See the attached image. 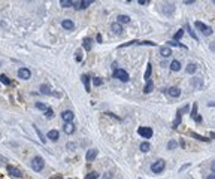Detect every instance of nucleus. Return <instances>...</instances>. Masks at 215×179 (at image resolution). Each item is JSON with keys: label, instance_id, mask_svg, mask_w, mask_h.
<instances>
[{"label": "nucleus", "instance_id": "1", "mask_svg": "<svg viewBox=\"0 0 215 179\" xmlns=\"http://www.w3.org/2000/svg\"><path fill=\"white\" fill-rule=\"evenodd\" d=\"M43 166H45V161H43V158L42 157H35V158L32 160V169L35 170V172H40L42 169H43Z\"/></svg>", "mask_w": 215, "mask_h": 179}, {"label": "nucleus", "instance_id": "2", "mask_svg": "<svg viewBox=\"0 0 215 179\" xmlns=\"http://www.w3.org/2000/svg\"><path fill=\"white\" fill-rule=\"evenodd\" d=\"M114 78H116V79H119V81H123V82H127V81H129V73H127L126 70H123V69H115V72H114Z\"/></svg>", "mask_w": 215, "mask_h": 179}, {"label": "nucleus", "instance_id": "3", "mask_svg": "<svg viewBox=\"0 0 215 179\" xmlns=\"http://www.w3.org/2000/svg\"><path fill=\"white\" fill-rule=\"evenodd\" d=\"M164 167H166V163H164L163 160H157V161H154V164L151 166V170H152L154 173H161V172L164 170Z\"/></svg>", "mask_w": 215, "mask_h": 179}, {"label": "nucleus", "instance_id": "4", "mask_svg": "<svg viewBox=\"0 0 215 179\" xmlns=\"http://www.w3.org/2000/svg\"><path fill=\"white\" fill-rule=\"evenodd\" d=\"M137 133L140 134L142 137H145V139H151L152 137V128H150V127H140L137 130Z\"/></svg>", "mask_w": 215, "mask_h": 179}, {"label": "nucleus", "instance_id": "5", "mask_svg": "<svg viewBox=\"0 0 215 179\" xmlns=\"http://www.w3.org/2000/svg\"><path fill=\"white\" fill-rule=\"evenodd\" d=\"M6 169H8V173L12 176V178H15V179H21L22 178V173H21V170H18L17 167H14V166H6Z\"/></svg>", "mask_w": 215, "mask_h": 179}, {"label": "nucleus", "instance_id": "6", "mask_svg": "<svg viewBox=\"0 0 215 179\" xmlns=\"http://www.w3.org/2000/svg\"><path fill=\"white\" fill-rule=\"evenodd\" d=\"M196 27H197V29H199L203 34H206V36H209V34L212 33V30H211V29L205 24V22H202V21H196Z\"/></svg>", "mask_w": 215, "mask_h": 179}, {"label": "nucleus", "instance_id": "7", "mask_svg": "<svg viewBox=\"0 0 215 179\" xmlns=\"http://www.w3.org/2000/svg\"><path fill=\"white\" fill-rule=\"evenodd\" d=\"M61 118L66 121V122H72L73 121V118H75V114L72 110H64L63 114H61Z\"/></svg>", "mask_w": 215, "mask_h": 179}, {"label": "nucleus", "instance_id": "8", "mask_svg": "<svg viewBox=\"0 0 215 179\" xmlns=\"http://www.w3.org/2000/svg\"><path fill=\"white\" fill-rule=\"evenodd\" d=\"M18 76H19L21 79H30L32 73H30L29 69H26V67H21V69L18 70Z\"/></svg>", "mask_w": 215, "mask_h": 179}, {"label": "nucleus", "instance_id": "9", "mask_svg": "<svg viewBox=\"0 0 215 179\" xmlns=\"http://www.w3.org/2000/svg\"><path fill=\"white\" fill-rule=\"evenodd\" d=\"M97 154H99L97 149H88V152H87V155H85L87 161H94V158L97 157Z\"/></svg>", "mask_w": 215, "mask_h": 179}, {"label": "nucleus", "instance_id": "10", "mask_svg": "<svg viewBox=\"0 0 215 179\" xmlns=\"http://www.w3.org/2000/svg\"><path fill=\"white\" fill-rule=\"evenodd\" d=\"M61 26H63V29H66V30H73V29H75L73 21H70V19H63V21H61Z\"/></svg>", "mask_w": 215, "mask_h": 179}, {"label": "nucleus", "instance_id": "11", "mask_svg": "<svg viewBox=\"0 0 215 179\" xmlns=\"http://www.w3.org/2000/svg\"><path fill=\"white\" fill-rule=\"evenodd\" d=\"M167 93H169L170 97H179V96H181V90H179L178 87H172V88L167 90Z\"/></svg>", "mask_w": 215, "mask_h": 179}, {"label": "nucleus", "instance_id": "12", "mask_svg": "<svg viewBox=\"0 0 215 179\" xmlns=\"http://www.w3.org/2000/svg\"><path fill=\"white\" fill-rule=\"evenodd\" d=\"M81 79H82V84H84V87H85V91H91V88H90V76H87V75H82L81 76Z\"/></svg>", "mask_w": 215, "mask_h": 179}, {"label": "nucleus", "instance_id": "13", "mask_svg": "<svg viewBox=\"0 0 215 179\" xmlns=\"http://www.w3.org/2000/svg\"><path fill=\"white\" fill-rule=\"evenodd\" d=\"M48 137H50L51 140H58V137H60V133H58V130H51V131H48Z\"/></svg>", "mask_w": 215, "mask_h": 179}, {"label": "nucleus", "instance_id": "14", "mask_svg": "<svg viewBox=\"0 0 215 179\" xmlns=\"http://www.w3.org/2000/svg\"><path fill=\"white\" fill-rule=\"evenodd\" d=\"M111 29H112V32L116 33V34H121V33H123V27H121V24H118V22H114V24L111 26Z\"/></svg>", "mask_w": 215, "mask_h": 179}, {"label": "nucleus", "instance_id": "15", "mask_svg": "<svg viewBox=\"0 0 215 179\" xmlns=\"http://www.w3.org/2000/svg\"><path fill=\"white\" fill-rule=\"evenodd\" d=\"M164 14L166 15H172L173 14V11H175V6L172 5V3H167V5H164Z\"/></svg>", "mask_w": 215, "mask_h": 179}, {"label": "nucleus", "instance_id": "16", "mask_svg": "<svg viewBox=\"0 0 215 179\" xmlns=\"http://www.w3.org/2000/svg\"><path fill=\"white\" fill-rule=\"evenodd\" d=\"M160 54H161V57H170L172 51H170V48H167V47H161L160 48Z\"/></svg>", "mask_w": 215, "mask_h": 179}, {"label": "nucleus", "instance_id": "17", "mask_svg": "<svg viewBox=\"0 0 215 179\" xmlns=\"http://www.w3.org/2000/svg\"><path fill=\"white\" fill-rule=\"evenodd\" d=\"M152 88H154V82L150 79V81H147V85H145V88H143V93H145V94L151 93V91H152Z\"/></svg>", "mask_w": 215, "mask_h": 179}, {"label": "nucleus", "instance_id": "18", "mask_svg": "<svg viewBox=\"0 0 215 179\" xmlns=\"http://www.w3.org/2000/svg\"><path fill=\"white\" fill-rule=\"evenodd\" d=\"M170 70H173V72L181 70V63H179L178 60H173V61L170 63Z\"/></svg>", "mask_w": 215, "mask_h": 179}, {"label": "nucleus", "instance_id": "19", "mask_svg": "<svg viewBox=\"0 0 215 179\" xmlns=\"http://www.w3.org/2000/svg\"><path fill=\"white\" fill-rule=\"evenodd\" d=\"M118 24H126V22H130V16L129 15H118Z\"/></svg>", "mask_w": 215, "mask_h": 179}, {"label": "nucleus", "instance_id": "20", "mask_svg": "<svg viewBox=\"0 0 215 179\" xmlns=\"http://www.w3.org/2000/svg\"><path fill=\"white\" fill-rule=\"evenodd\" d=\"M91 3H93V2H90V0H82V2H78L76 9H85V8H88Z\"/></svg>", "mask_w": 215, "mask_h": 179}, {"label": "nucleus", "instance_id": "21", "mask_svg": "<svg viewBox=\"0 0 215 179\" xmlns=\"http://www.w3.org/2000/svg\"><path fill=\"white\" fill-rule=\"evenodd\" d=\"M82 45H84V49L85 51H91V39L90 37H85L82 40Z\"/></svg>", "mask_w": 215, "mask_h": 179}, {"label": "nucleus", "instance_id": "22", "mask_svg": "<svg viewBox=\"0 0 215 179\" xmlns=\"http://www.w3.org/2000/svg\"><path fill=\"white\" fill-rule=\"evenodd\" d=\"M190 136H193V137H194V139H197V140L209 142V139H208V137H203V136H200V134H197V133H194V131H190Z\"/></svg>", "mask_w": 215, "mask_h": 179}, {"label": "nucleus", "instance_id": "23", "mask_svg": "<svg viewBox=\"0 0 215 179\" xmlns=\"http://www.w3.org/2000/svg\"><path fill=\"white\" fill-rule=\"evenodd\" d=\"M64 131H66L67 134H72V133L75 131V127H73V124H72V122H67V124L64 125Z\"/></svg>", "mask_w": 215, "mask_h": 179}, {"label": "nucleus", "instance_id": "24", "mask_svg": "<svg viewBox=\"0 0 215 179\" xmlns=\"http://www.w3.org/2000/svg\"><path fill=\"white\" fill-rule=\"evenodd\" d=\"M197 70V66L194 64V63H188V66H187V72L188 73H194Z\"/></svg>", "mask_w": 215, "mask_h": 179}, {"label": "nucleus", "instance_id": "25", "mask_svg": "<svg viewBox=\"0 0 215 179\" xmlns=\"http://www.w3.org/2000/svg\"><path fill=\"white\" fill-rule=\"evenodd\" d=\"M151 72H152V66H151V63H148V66H147V72H145V79H147V81L151 79Z\"/></svg>", "mask_w": 215, "mask_h": 179}, {"label": "nucleus", "instance_id": "26", "mask_svg": "<svg viewBox=\"0 0 215 179\" xmlns=\"http://www.w3.org/2000/svg\"><path fill=\"white\" fill-rule=\"evenodd\" d=\"M40 93L42 94H52V91L50 90V87H48V85H42L40 87Z\"/></svg>", "mask_w": 215, "mask_h": 179}, {"label": "nucleus", "instance_id": "27", "mask_svg": "<svg viewBox=\"0 0 215 179\" xmlns=\"http://www.w3.org/2000/svg\"><path fill=\"white\" fill-rule=\"evenodd\" d=\"M0 82L5 84V85H9V84H11V79H9L6 75H0Z\"/></svg>", "mask_w": 215, "mask_h": 179}, {"label": "nucleus", "instance_id": "28", "mask_svg": "<svg viewBox=\"0 0 215 179\" xmlns=\"http://www.w3.org/2000/svg\"><path fill=\"white\" fill-rule=\"evenodd\" d=\"M181 114L182 112L181 110H178V115H176V120H175V122H173V128H176L179 124H181Z\"/></svg>", "mask_w": 215, "mask_h": 179}, {"label": "nucleus", "instance_id": "29", "mask_svg": "<svg viewBox=\"0 0 215 179\" xmlns=\"http://www.w3.org/2000/svg\"><path fill=\"white\" fill-rule=\"evenodd\" d=\"M99 178V173L97 172H90L87 176H85V179H97Z\"/></svg>", "mask_w": 215, "mask_h": 179}, {"label": "nucleus", "instance_id": "30", "mask_svg": "<svg viewBox=\"0 0 215 179\" xmlns=\"http://www.w3.org/2000/svg\"><path fill=\"white\" fill-rule=\"evenodd\" d=\"M60 5H61L63 8H70V6H73V2H69V0H61Z\"/></svg>", "mask_w": 215, "mask_h": 179}, {"label": "nucleus", "instance_id": "31", "mask_svg": "<svg viewBox=\"0 0 215 179\" xmlns=\"http://www.w3.org/2000/svg\"><path fill=\"white\" fill-rule=\"evenodd\" d=\"M150 148H151V146H150V143H148V142H143V143L140 145L142 152H148V151H150Z\"/></svg>", "mask_w": 215, "mask_h": 179}, {"label": "nucleus", "instance_id": "32", "mask_svg": "<svg viewBox=\"0 0 215 179\" xmlns=\"http://www.w3.org/2000/svg\"><path fill=\"white\" fill-rule=\"evenodd\" d=\"M182 36H184V30H178V32L175 33V36H173V39H175V42H176V40H179V39H181Z\"/></svg>", "mask_w": 215, "mask_h": 179}, {"label": "nucleus", "instance_id": "33", "mask_svg": "<svg viewBox=\"0 0 215 179\" xmlns=\"http://www.w3.org/2000/svg\"><path fill=\"white\" fill-rule=\"evenodd\" d=\"M45 115H46L48 118H52V117H54V110H52L51 107H46V110H45Z\"/></svg>", "mask_w": 215, "mask_h": 179}, {"label": "nucleus", "instance_id": "34", "mask_svg": "<svg viewBox=\"0 0 215 179\" xmlns=\"http://www.w3.org/2000/svg\"><path fill=\"white\" fill-rule=\"evenodd\" d=\"M190 115H191V118H194V117L197 115V105H196V103L193 105V107H191V114H190Z\"/></svg>", "mask_w": 215, "mask_h": 179}, {"label": "nucleus", "instance_id": "35", "mask_svg": "<svg viewBox=\"0 0 215 179\" xmlns=\"http://www.w3.org/2000/svg\"><path fill=\"white\" fill-rule=\"evenodd\" d=\"M187 30H188V33H190V36H191V37H193L194 40H197V36H196L194 30H191V27H190V26H187Z\"/></svg>", "mask_w": 215, "mask_h": 179}, {"label": "nucleus", "instance_id": "36", "mask_svg": "<svg viewBox=\"0 0 215 179\" xmlns=\"http://www.w3.org/2000/svg\"><path fill=\"white\" fill-rule=\"evenodd\" d=\"M194 85H196V88H200L202 85H203V82H202V79H199V78H194Z\"/></svg>", "mask_w": 215, "mask_h": 179}, {"label": "nucleus", "instance_id": "37", "mask_svg": "<svg viewBox=\"0 0 215 179\" xmlns=\"http://www.w3.org/2000/svg\"><path fill=\"white\" fill-rule=\"evenodd\" d=\"M35 130H36V133H37V136L40 137V142H45V137H43V134L40 133V130H39V128H37L36 125H35Z\"/></svg>", "mask_w": 215, "mask_h": 179}, {"label": "nucleus", "instance_id": "38", "mask_svg": "<svg viewBox=\"0 0 215 179\" xmlns=\"http://www.w3.org/2000/svg\"><path fill=\"white\" fill-rule=\"evenodd\" d=\"M176 145H178V143H176L175 140H170L169 143H167V148H169V149H175V148H176Z\"/></svg>", "mask_w": 215, "mask_h": 179}, {"label": "nucleus", "instance_id": "39", "mask_svg": "<svg viewBox=\"0 0 215 179\" xmlns=\"http://www.w3.org/2000/svg\"><path fill=\"white\" fill-rule=\"evenodd\" d=\"M36 107H37V109H40V110H46V105H43V103H40V102H37V103H36Z\"/></svg>", "mask_w": 215, "mask_h": 179}, {"label": "nucleus", "instance_id": "40", "mask_svg": "<svg viewBox=\"0 0 215 179\" xmlns=\"http://www.w3.org/2000/svg\"><path fill=\"white\" fill-rule=\"evenodd\" d=\"M93 82H94V85H97V87L103 84V81H102L100 78H94V79H93Z\"/></svg>", "mask_w": 215, "mask_h": 179}, {"label": "nucleus", "instance_id": "41", "mask_svg": "<svg viewBox=\"0 0 215 179\" xmlns=\"http://www.w3.org/2000/svg\"><path fill=\"white\" fill-rule=\"evenodd\" d=\"M167 43H169L170 47H182V45H179V43H178V42H175V40H170V42H167Z\"/></svg>", "mask_w": 215, "mask_h": 179}, {"label": "nucleus", "instance_id": "42", "mask_svg": "<svg viewBox=\"0 0 215 179\" xmlns=\"http://www.w3.org/2000/svg\"><path fill=\"white\" fill-rule=\"evenodd\" d=\"M194 121H196V122H202L203 120H202V117H199V115H196V117H194Z\"/></svg>", "mask_w": 215, "mask_h": 179}, {"label": "nucleus", "instance_id": "43", "mask_svg": "<svg viewBox=\"0 0 215 179\" xmlns=\"http://www.w3.org/2000/svg\"><path fill=\"white\" fill-rule=\"evenodd\" d=\"M96 40H97L99 43H102V40H103V39H102V34H97V36H96Z\"/></svg>", "mask_w": 215, "mask_h": 179}, {"label": "nucleus", "instance_id": "44", "mask_svg": "<svg viewBox=\"0 0 215 179\" xmlns=\"http://www.w3.org/2000/svg\"><path fill=\"white\" fill-rule=\"evenodd\" d=\"M148 2H147V0H139V5H147Z\"/></svg>", "mask_w": 215, "mask_h": 179}, {"label": "nucleus", "instance_id": "45", "mask_svg": "<svg viewBox=\"0 0 215 179\" xmlns=\"http://www.w3.org/2000/svg\"><path fill=\"white\" fill-rule=\"evenodd\" d=\"M208 179H215V176H214V175H212V173H211V175H209V176H208Z\"/></svg>", "mask_w": 215, "mask_h": 179}, {"label": "nucleus", "instance_id": "46", "mask_svg": "<svg viewBox=\"0 0 215 179\" xmlns=\"http://www.w3.org/2000/svg\"><path fill=\"white\" fill-rule=\"evenodd\" d=\"M0 161H6V160L3 158V157H2V155H0Z\"/></svg>", "mask_w": 215, "mask_h": 179}]
</instances>
